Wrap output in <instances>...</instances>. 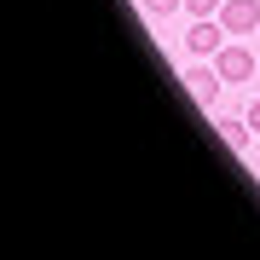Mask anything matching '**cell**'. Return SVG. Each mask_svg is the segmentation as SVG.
I'll list each match as a JSON object with an SVG mask.
<instances>
[{
    "instance_id": "6da1fadb",
    "label": "cell",
    "mask_w": 260,
    "mask_h": 260,
    "mask_svg": "<svg viewBox=\"0 0 260 260\" xmlns=\"http://www.w3.org/2000/svg\"><path fill=\"white\" fill-rule=\"evenodd\" d=\"M214 70H220L225 87H237V81L254 75V52H249V47H220V52H214Z\"/></svg>"
},
{
    "instance_id": "7a4b0ae2",
    "label": "cell",
    "mask_w": 260,
    "mask_h": 260,
    "mask_svg": "<svg viewBox=\"0 0 260 260\" xmlns=\"http://www.w3.org/2000/svg\"><path fill=\"white\" fill-rule=\"evenodd\" d=\"M220 23H225V35H254L260 29V0H225Z\"/></svg>"
},
{
    "instance_id": "3957f363",
    "label": "cell",
    "mask_w": 260,
    "mask_h": 260,
    "mask_svg": "<svg viewBox=\"0 0 260 260\" xmlns=\"http://www.w3.org/2000/svg\"><path fill=\"white\" fill-rule=\"evenodd\" d=\"M179 81H185V93L197 99V104H203V110H208V104H214V93H220V70H208V64H191L185 75H179Z\"/></svg>"
},
{
    "instance_id": "277c9868",
    "label": "cell",
    "mask_w": 260,
    "mask_h": 260,
    "mask_svg": "<svg viewBox=\"0 0 260 260\" xmlns=\"http://www.w3.org/2000/svg\"><path fill=\"white\" fill-rule=\"evenodd\" d=\"M220 35H225V23H214V18H197V23L185 29V47H191L197 58H214V52H220Z\"/></svg>"
},
{
    "instance_id": "5b68a950",
    "label": "cell",
    "mask_w": 260,
    "mask_h": 260,
    "mask_svg": "<svg viewBox=\"0 0 260 260\" xmlns=\"http://www.w3.org/2000/svg\"><path fill=\"white\" fill-rule=\"evenodd\" d=\"M249 133H254V127H249V116H243V121H232V116H220V139L232 145V150H249Z\"/></svg>"
},
{
    "instance_id": "8992f818",
    "label": "cell",
    "mask_w": 260,
    "mask_h": 260,
    "mask_svg": "<svg viewBox=\"0 0 260 260\" xmlns=\"http://www.w3.org/2000/svg\"><path fill=\"white\" fill-rule=\"evenodd\" d=\"M220 6H225V0H185V12H191V18H214Z\"/></svg>"
},
{
    "instance_id": "52a82bcc",
    "label": "cell",
    "mask_w": 260,
    "mask_h": 260,
    "mask_svg": "<svg viewBox=\"0 0 260 260\" xmlns=\"http://www.w3.org/2000/svg\"><path fill=\"white\" fill-rule=\"evenodd\" d=\"M179 6H185V0H145L150 18H168V12H179Z\"/></svg>"
},
{
    "instance_id": "ba28073f",
    "label": "cell",
    "mask_w": 260,
    "mask_h": 260,
    "mask_svg": "<svg viewBox=\"0 0 260 260\" xmlns=\"http://www.w3.org/2000/svg\"><path fill=\"white\" fill-rule=\"evenodd\" d=\"M249 127H254V133H260V99H254V104H249Z\"/></svg>"
}]
</instances>
